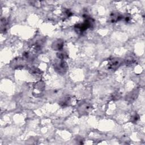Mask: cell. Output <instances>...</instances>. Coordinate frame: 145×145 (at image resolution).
Returning <instances> with one entry per match:
<instances>
[{"instance_id": "6da1fadb", "label": "cell", "mask_w": 145, "mask_h": 145, "mask_svg": "<svg viewBox=\"0 0 145 145\" xmlns=\"http://www.w3.org/2000/svg\"><path fill=\"white\" fill-rule=\"evenodd\" d=\"M54 70L61 75H64L68 70V65L67 63L63 59L56 61L53 65Z\"/></svg>"}, {"instance_id": "7a4b0ae2", "label": "cell", "mask_w": 145, "mask_h": 145, "mask_svg": "<svg viewBox=\"0 0 145 145\" xmlns=\"http://www.w3.org/2000/svg\"><path fill=\"white\" fill-rule=\"evenodd\" d=\"M93 24V20L91 18H87L84 22L77 24L75 25V30L78 33H83L90 28Z\"/></svg>"}, {"instance_id": "3957f363", "label": "cell", "mask_w": 145, "mask_h": 145, "mask_svg": "<svg viewBox=\"0 0 145 145\" xmlns=\"http://www.w3.org/2000/svg\"><path fill=\"white\" fill-rule=\"evenodd\" d=\"M122 61L121 58L114 57L110 58L108 63V68L110 70H116L122 64Z\"/></svg>"}, {"instance_id": "277c9868", "label": "cell", "mask_w": 145, "mask_h": 145, "mask_svg": "<svg viewBox=\"0 0 145 145\" xmlns=\"http://www.w3.org/2000/svg\"><path fill=\"white\" fill-rule=\"evenodd\" d=\"M78 109L79 113L82 114H86L89 113L91 111L92 106L90 104L85 102L80 104Z\"/></svg>"}, {"instance_id": "5b68a950", "label": "cell", "mask_w": 145, "mask_h": 145, "mask_svg": "<svg viewBox=\"0 0 145 145\" xmlns=\"http://www.w3.org/2000/svg\"><path fill=\"white\" fill-rule=\"evenodd\" d=\"M64 42L61 39H57L53 41V42L52 44V48L54 50H58L61 51L62 50L63 48Z\"/></svg>"}, {"instance_id": "8992f818", "label": "cell", "mask_w": 145, "mask_h": 145, "mask_svg": "<svg viewBox=\"0 0 145 145\" xmlns=\"http://www.w3.org/2000/svg\"><path fill=\"white\" fill-rule=\"evenodd\" d=\"M138 93H139V91L138 89H135L133 90L126 95V100L130 103H132L137 98L138 96Z\"/></svg>"}, {"instance_id": "52a82bcc", "label": "cell", "mask_w": 145, "mask_h": 145, "mask_svg": "<svg viewBox=\"0 0 145 145\" xmlns=\"http://www.w3.org/2000/svg\"><path fill=\"white\" fill-rule=\"evenodd\" d=\"M137 60V58L135 57V56L134 54H128L126 56L125 58V63H126V65H133Z\"/></svg>"}, {"instance_id": "ba28073f", "label": "cell", "mask_w": 145, "mask_h": 145, "mask_svg": "<svg viewBox=\"0 0 145 145\" xmlns=\"http://www.w3.org/2000/svg\"><path fill=\"white\" fill-rule=\"evenodd\" d=\"M72 103V99L69 96H66L61 99L59 102V104L62 106H67L71 105Z\"/></svg>"}, {"instance_id": "9c48e42d", "label": "cell", "mask_w": 145, "mask_h": 145, "mask_svg": "<svg viewBox=\"0 0 145 145\" xmlns=\"http://www.w3.org/2000/svg\"><path fill=\"white\" fill-rule=\"evenodd\" d=\"M122 16L118 12H112L110 15V21L111 23H115L122 19Z\"/></svg>"}, {"instance_id": "30bf717a", "label": "cell", "mask_w": 145, "mask_h": 145, "mask_svg": "<svg viewBox=\"0 0 145 145\" xmlns=\"http://www.w3.org/2000/svg\"><path fill=\"white\" fill-rule=\"evenodd\" d=\"M44 83L42 81H39V82H37V83H36L35 86V89H34V91H36L38 92H42L43 91L44 89Z\"/></svg>"}, {"instance_id": "8fae6325", "label": "cell", "mask_w": 145, "mask_h": 145, "mask_svg": "<svg viewBox=\"0 0 145 145\" xmlns=\"http://www.w3.org/2000/svg\"><path fill=\"white\" fill-rule=\"evenodd\" d=\"M23 59L18 58L15 59L14 61V63H12L14 65V67H16V68H18V67L19 68L20 66H23Z\"/></svg>"}, {"instance_id": "7c38bea8", "label": "cell", "mask_w": 145, "mask_h": 145, "mask_svg": "<svg viewBox=\"0 0 145 145\" xmlns=\"http://www.w3.org/2000/svg\"><path fill=\"white\" fill-rule=\"evenodd\" d=\"M8 23L7 21L5 18H2L1 22V29L2 32H4L6 30Z\"/></svg>"}, {"instance_id": "4fadbf2b", "label": "cell", "mask_w": 145, "mask_h": 145, "mask_svg": "<svg viewBox=\"0 0 145 145\" xmlns=\"http://www.w3.org/2000/svg\"><path fill=\"white\" fill-rule=\"evenodd\" d=\"M57 57H58L59 59L64 60V59L67 58L68 55H67V54L66 52H60L57 53Z\"/></svg>"}, {"instance_id": "5bb4252c", "label": "cell", "mask_w": 145, "mask_h": 145, "mask_svg": "<svg viewBox=\"0 0 145 145\" xmlns=\"http://www.w3.org/2000/svg\"><path fill=\"white\" fill-rule=\"evenodd\" d=\"M29 72L33 75H39L41 73V71L37 67H31L29 70Z\"/></svg>"}, {"instance_id": "9a60e30c", "label": "cell", "mask_w": 145, "mask_h": 145, "mask_svg": "<svg viewBox=\"0 0 145 145\" xmlns=\"http://www.w3.org/2000/svg\"><path fill=\"white\" fill-rule=\"evenodd\" d=\"M139 119V116L137 114H135L134 115H133L131 118V121L133 122H136Z\"/></svg>"}, {"instance_id": "2e32d148", "label": "cell", "mask_w": 145, "mask_h": 145, "mask_svg": "<svg viewBox=\"0 0 145 145\" xmlns=\"http://www.w3.org/2000/svg\"><path fill=\"white\" fill-rule=\"evenodd\" d=\"M113 96V98L114 99L117 100V99H118L120 97V95L118 93H116V94H114V95Z\"/></svg>"}]
</instances>
